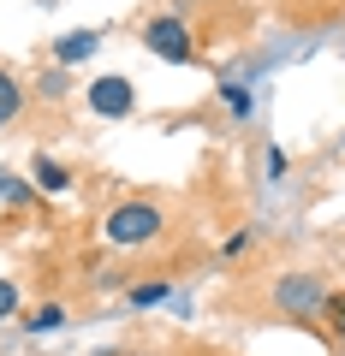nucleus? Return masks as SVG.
Masks as SVG:
<instances>
[{"label":"nucleus","instance_id":"1","mask_svg":"<svg viewBox=\"0 0 345 356\" xmlns=\"http://www.w3.org/2000/svg\"><path fill=\"white\" fill-rule=\"evenodd\" d=\"M161 208L155 202H119L114 214L102 220V232H107V243H114V250H137V243H155L161 238Z\"/></svg>","mask_w":345,"mask_h":356},{"label":"nucleus","instance_id":"2","mask_svg":"<svg viewBox=\"0 0 345 356\" xmlns=\"http://www.w3.org/2000/svg\"><path fill=\"white\" fill-rule=\"evenodd\" d=\"M143 48H149L155 60H167V65H191L197 60V42H191V24H185V18H149Z\"/></svg>","mask_w":345,"mask_h":356},{"label":"nucleus","instance_id":"3","mask_svg":"<svg viewBox=\"0 0 345 356\" xmlns=\"http://www.w3.org/2000/svg\"><path fill=\"white\" fill-rule=\"evenodd\" d=\"M84 102H90L95 119H125L131 107H137V89H131V77L107 72V77H95V83L84 89Z\"/></svg>","mask_w":345,"mask_h":356},{"label":"nucleus","instance_id":"4","mask_svg":"<svg viewBox=\"0 0 345 356\" xmlns=\"http://www.w3.org/2000/svg\"><path fill=\"white\" fill-rule=\"evenodd\" d=\"M321 303H328V285L316 273H286L274 285V309H286V315H321Z\"/></svg>","mask_w":345,"mask_h":356},{"label":"nucleus","instance_id":"5","mask_svg":"<svg viewBox=\"0 0 345 356\" xmlns=\"http://www.w3.org/2000/svg\"><path fill=\"white\" fill-rule=\"evenodd\" d=\"M30 184H36L42 196H60L66 184H72V172H66L60 161H48V154H36V161H30Z\"/></svg>","mask_w":345,"mask_h":356},{"label":"nucleus","instance_id":"6","mask_svg":"<svg viewBox=\"0 0 345 356\" xmlns=\"http://www.w3.org/2000/svg\"><path fill=\"white\" fill-rule=\"evenodd\" d=\"M95 48H102V36H95V30H72V36H60V65H84Z\"/></svg>","mask_w":345,"mask_h":356},{"label":"nucleus","instance_id":"7","mask_svg":"<svg viewBox=\"0 0 345 356\" xmlns=\"http://www.w3.org/2000/svg\"><path fill=\"white\" fill-rule=\"evenodd\" d=\"M18 113H24V83H18V77L0 65V125H13Z\"/></svg>","mask_w":345,"mask_h":356},{"label":"nucleus","instance_id":"8","mask_svg":"<svg viewBox=\"0 0 345 356\" xmlns=\"http://www.w3.org/2000/svg\"><path fill=\"white\" fill-rule=\"evenodd\" d=\"M24 327L30 332H60L66 327V309L60 303H42V309H30V315H24Z\"/></svg>","mask_w":345,"mask_h":356},{"label":"nucleus","instance_id":"9","mask_svg":"<svg viewBox=\"0 0 345 356\" xmlns=\"http://www.w3.org/2000/svg\"><path fill=\"white\" fill-rule=\"evenodd\" d=\"M66 89H72V77H66V72H42L36 77V95H42V102H60Z\"/></svg>","mask_w":345,"mask_h":356},{"label":"nucleus","instance_id":"10","mask_svg":"<svg viewBox=\"0 0 345 356\" xmlns=\"http://www.w3.org/2000/svg\"><path fill=\"white\" fill-rule=\"evenodd\" d=\"M220 102H227L232 113L244 119V113H250V89H244V83H220Z\"/></svg>","mask_w":345,"mask_h":356},{"label":"nucleus","instance_id":"11","mask_svg":"<svg viewBox=\"0 0 345 356\" xmlns=\"http://www.w3.org/2000/svg\"><path fill=\"white\" fill-rule=\"evenodd\" d=\"M321 315H328L333 327L345 332V291H328V303H321Z\"/></svg>","mask_w":345,"mask_h":356},{"label":"nucleus","instance_id":"12","mask_svg":"<svg viewBox=\"0 0 345 356\" xmlns=\"http://www.w3.org/2000/svg\"><path fill=\"white\" fill-rule=\"evenodd\" d=\"M13 315H18V285L0 280V321H13Z\"/></svg>","mask_w":345,"mask_h":356},{"label":"nucleus","instance_id":"13","mask_svg":"<svg viewBox=\"0 0 345 356\" xmlns=\"http://www.w3.org/2000/svg\"><path fill=\"white\" fill-rule=\"evenodd\" d=\"M161 297H167V285H131V303H137V309L161 303Z\"/></svg>","mask_w":345,"mask_h":356},{"label":"nucleus","instance_id":"14","mask_svg":"<svg viewBox=\"0 0 345 356\" xmlns=\"http://www.w3.org/2000/svg\"><path fill=\"white\" fill-rule=\"evenodd\" d=\"M0 196H6V202H24V184H18L6 166H0Z\"/></svg>","mask_w":345,"mask_h":356},{"label":"nucleus","instance_id":"15","mask_svg":"<svg viewBox=\"0 0 345 356\" xmlns=\"http://www.w3.org/2000/svg\"><path fill=\"white\" fill-rule=\"evenodd\" d=\"M286 166H292V161H286V149H268V178H286Z\"/></svg>","mask_w":345,"mask_h":356}]
</instances>
